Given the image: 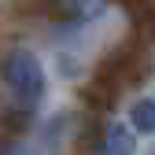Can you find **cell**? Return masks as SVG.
<instances>
[{
  "instance_id": "cell-1",
  "label": "cell",
  "mask_w": 155,
  "mask_h": 155,
  "mask_svg": "<svg viewBox=\"0 0 155 155\" xmlns=\"http://www.w3.org/2000/svg\"><path fill=\"white\" fill-rule=\"evenodd\" d=\"M4 81H8V89L18 104L33 107L45 96V67L30 48H15L4 59Z\"/></svg>"
},
{
  "instance_id": "cell-2",
  "label": "cell",
  "mask_w": 155,
  "mask_h": 155,
  "mask_svg": "<svg viewBox=\"0 0 155 155\" xmlns=\"http://www.w3.org/2000/svg\"><path fill=\"white\" fill-rule=\"evenodd\" d=\"M137 140H133V129L126 122H111L104 129V155H133Z\"/></svg>"
},
{
  "instance_id": "cell-3",
  "label": "cell",
  "mask_w": 155,
  "mask_h": 155,
  "mask_svg": "<svg viewBox=\"0 0 155 155\" xmlns=\"http://www.w3.org/2000/svg\"><path fill=\"white\" fill-rule=\"evenodd\" d=\"M129 129L133 133H155V100L144 96L129 107Z\"/></svg>"
},
{
  "instance_id": "cell-4",
  "label": "cell",
  "mask_w": 155,
  "mask_h": 155,
  "mask_svg": "<svg viewBox=\"0 0 155 155\" xmlns=\"http://www.w3.org/2000/svg\"><path fill=\"white\" fill-rule=\"evenodd\" d=\"M111 4V0H67V8L74 18H81V22H92L96 15H104V8Z\"/></svg>"
}]
</instances>
